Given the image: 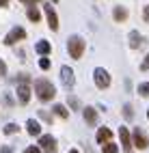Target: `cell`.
I'll return each mask as SVG.
<instances>
[{"label":"cell","mask_w":149,"mask_h":153,"mask_svg":"<svg viewBox=\"0 0 149 153\" xmlns=\"http://www.w3.org/2000/svg\"><path fill=\"white\" fill-rule=\"evenodd\" d=\"M132 140H134V147H138V149H147L149 147V138L143 134L141 129H134V134H132Z\"/></svg>","instance_id":"obj_6"},{"label":"cell","mask_w":149,"mask_h":153,"mask_svg":"<svg viewBox=\"0 0 149 153\" xmlns=\"http://www.w3.org/2000/svg\"><path fill=\"white\" fill-rule=\"evenodd\" d=\"M61 80H63L65 86H74V82H76V80H74V71L69 67H63L61 69Z\"/></svg>","instance_id":"obj_10"},{"label":"cell","mask_w":149,"mask_h":153,"mask_svg":"<svg viewBox=\"0 0 149 153\" xmlns=\"http://www.w3.org/2000/svg\"><path fill=\"white\" fill-rule=\"evenodd\" d=\"M28 19H31V22H39V11H37L33 4L28 7Z\"/></svg>","instance_id":"obj_17"},{"label":"cell","mask_w":149,"mask_h":153,"mask_svg":"<svg viewBox=\"0 0 149 153\" xmlns=\"http://www.w3.org/2000/svg\"><path fill=\"white\" fill-rule=\"evenodd\" d=\"M93 76H95V84H97V88H108V86H110V76H108L106 69L97 67Z\"/></svg>","instance_id":"obj_3"},{"label":"cell","mask_w":149,"mask_h":153,"mask_svg":"<svg viewBox=\"0 0 149 153\" xmlns=\"http://www.w3.org/2000/svg\"><path fill=\"white\" fill-rule=\"evenodd\" d=\"M17 99H19V104H22V106H26L28 99H31V86H28L26 82H22L17 86Z\"/></svg>","instance_id":"obj_8"},{"label":"cell","mask_w":149,"mask_h":153,"mask_svg":"<svg viewBox=\"0 0 149 153\" xmlns=\"http://www.w3.org/2000/svg\"><path fill=\"white\" fill-rule=\"evenodd\" d=\"M123 117H125V121H132L134 110H132V106H130V104H125V106H123Z\"/></svg>","instance_id":"obj_19"},{"label":"cell","mask_w":149,"mask_h":153,"mask_svg":"<svg viewBox=\"0 0 149 153\" xmlns=\"http://www.w3.org/2000/svg\"><path fill=\"white\" fill-rule=\"evenodd\" d=\"M84 121L89 125H97V112L93 108H84Z\"/></svg>","instance_id":"obj_14"},{"label":"cell","mask_w":149,"mask_h":153,"mask_svg":"<svg viewBox=\"0 0 149 153\" xmlns=\"http://www.w3.org/2000/svg\"><path fill=\"white\" fill-rule=\"evenodd\" d=\"M69 153H78V151H76V149H72V151H69Z\"/></svg>","instance_id":"obj_32"},{"label":"cell","mask_w":149,"mask_h":153,"mask_svg":"<svg viewBox=\"0 0 149 153\" xmlns=\"http://www.w3.org/2000/svg\"><path fill=\"white\" fill-rule=\"evenodd\" d=\"M84 48H86V43H84V39H80V37H72L67 41V50H69V56H72V58H82Z\"/></svg>","instance_id":"obj_2"},{"label":"cell","mask_w":149,"mask_h":153,"mask_svg":"<svg viewBox=\"0 0 149 153\" xmlns=\"http://www.w3.org/2000/svg\"><path fill=\"white\" fill-rule=\"evenodd\" d=\"M39 67H41V69H50V58H48V56H43L41 60H39Z\"/></svg>","instance_id":"obj_23"},{"label":"cell","mask_w":149,"mask_h":153,"mask_svg":"<svg viewBox=\"0 0 149 153\" xmlns=\"http://www.w3.org/2000/svg\"><path fill=\"white\" fill-rule=\"evenodd\" d=\"M35 91H37V97L41 99V101H52V99H54V95H56L54 84L50 82V80H45V78L35 80Z\"/></svg>","instance_id":"obj_1"},{"label":"cell","mask_w":149,"mask_h":153,"mask_svg":"<svg viewBox=\"0 0 149 153\" xmlns=\"http://www.w3.org/2000/svg\"><path fill=\"white\" fill-rule=\"evenodd\" d=\"M4 74H7V65L0 60V76H4Z\"/></svg>","instance_id":"obj_27"},{"label":"cell","mask_w":149,"mask_h":153,"mask_svg":"<svg viewBox=\"0 0 149 153\" xmlns=\"http://www.w3.org/2000/svg\"><path fill=\"white\" fill-rule=\"evenodd\" d=\"M9 4V0H0V7H7Z\"/></svg>","instance_id":"obj_30"},{"label":"cell","mask_w":149,"mask_h":153,"mask_svg":"<svg viewBox=\"0 0 149 153\" xmlns=\"http://www.w3.org/2000/svg\"><path fill=\"white\" fill-rule=\"evenodd\" d=\"M138 93H141L143 97H149V82H143V84H138Z\"/></svg>","instance_id":"obj_21"},{"label":"cell","mask_w":149,"mask_h":153,"mask_svg":"<svg viewBox=\"0 0 149 153\" xmlns=\"http://www.w3.org/2000/svg\"><path fill=\"white\" fill-rule=\"evenodd\" d=\"M112 15H115V22H125V19H127V11L123 7H115Z\"/></svg>","instance_id":"obj_16"},{"label":"cell","mask_w":149,"mask_h":153,"mask_svg":"<svg viewBox=\"0 0 149 153\" xmlns=\"http://www.w3.org/2000/svg\"><path fill=\"white\" fill-rule=\"evenodd\" d=\"M15 131H19V127H17L15 123H9V125H4V134H9V136H11V134H15Z\"/></svg>","instance_id":"obj_22"},{"label":"cell","mask_w":149,"mask_h":153,"mask_svg":"<svg viewBox=\"0 0 149 153\" xmlns=\"http://www.w3.org/2000/svg\"><path fill=\"white\" fill-rule=\"evenodd\" d=\"M24 153H41V149H39V147H26Z\"/></svg>","instance_id":"obj_25"},{"label":"cell","mask_w":149,"mask_h":153,"mask_svg":"<svg viewBox=\"0 0 149 153\" xmlns=\"http://www.w3.org/2000/svg\"><path fill=\"white\" fill-rule=\"evenodd\" d=\"M43 11H45V15H48V26L52 28V30H58V17H56V13H54L52 4H43Z\"/></svg>","instance_id":"obj_7"},{"label":"cell","mask_w":149,"mask_h":153,"mask_svg":"<svg viewBox=\"0 0 149 153\" xmlns=\"http://www.w3.org/2000/svg\"><path fill=\"white\" fill-rule=\"evenodd\" d=\"M24 37H26V30L17 26V28H13V30H11V33H9V35L4 37V43H7V45H13L15 41H22V39H24Z\"/></svg>","instance_id":"obj_5"},{"label":"cell","mask_w":149,"mask_h":153,"mask_svg":"<svg viewBox=\"0 0 149 153\" xmlns=\"http://www.w3.org/2000/svg\"><path fill=\"white\" fill-rule=\"evenodd\" d=\"M104 147V153H117L119 151V147L115 145V142H106V145H102Z\"/></svg>","instance_id":"obj_20"},{"label":"cell","mask_w":149,"mask_h":153,"mask_svg":"<svg viewBox=\"0 0 149 153\" xmlns=\"http://www.w3.org/2000/svg\"><path fill=\"white\" fill-rule=\"evenodd\" d=\"M147 69H149V54L145 56V60L141 63V71H147Z\"/></svg>","instance_id":"obj_24"},{"label":"cell","mask_w":149,"mask_h":153,"mask_svg":"<svg viewBox=\"0 0 149 153\" xmlns=\"http://www.w3.org/2000/svg\"><path fill=\"white\" fill-rule=\"evenodd\" d=\"M52 2H58V0H52Z\"/></svg>","instance_id":"obj_34"},{"label":"cell","mask_w":149,"mask_h":153,"mask_svg":"<svg viewBox=\"0 0 149 153\" xmlns=\"http://www.w3.org/2000/svg\"><path fill=\"white\" fill-rule=\"evenodd\" d=\"M39 147L43 149V153H56V140L50 134H43L39 138Z\"/></svg>","instance_id":"obj_4"},{"label":"cell","mask_w":149,"mask_h":153,"mask_svg":"<svg viewBox=\"0 0 149 153\" xmlns=\"http://www.w3.org/2000/svg\"><path fill=\"white\" fill-rule=\"evenodd\" d=\"M143 17H145V22H149V4L145 7V11H143Z\"/></svg>","instance_id":"obj_28"},{"label":"cell","mask_w":149,"mask_h":153,"mask_svg":"<svg viewBox=\"0 0 149 153\" xmlns=\"http://www.w3.org/2000/svg\"><path fill=\"white\" fill-rule=\"evenodd\" d=\"M35 50H37V54L45 56V54H50V52H52V45H50L48 41H39V43L35 45Z\"/></svg>","instance_id":"obj_15"},{"label":"cell","mask_w":149,"mask_h":153,"mask_svg":"<svg viewBox=\"0 0 149 153\" xmlns=\"http://www.w3.org/2000/svg\"><path fill=\"white\" fill-rule=\"evenodd\" d=\"M0 78H2V76H0Z\"/></svg>","instance_id":"obj_35"},{"label":"cell","mask_w":149,"mask_h":153,"mask_svg":"<svg viewBox=\"0 0 149 153\" xmlns=\"http://www.w3.org/2000/svg\"><path fill=\"white\" fill-rule=\"evenodd\" d=\"M110 138H112V131L108 129V127H99V129H97V142H99V145L110 142Z\"/></svg>","instance_id":"obj_11"},{"label":"cell","mask_w":149,"mask_h":153,"mask_svg":"<svg viewBox=\"0 0 149 153\" xmlns=\"http://www.w3.org/2000/svg\"><path fill=\"white\" fill-rule=\"evenodd\" d=\"M0 151H2V153H13V149H11V147H9V145H7V147H2V149H0Z\"/></svg>","instance_id":"obj_29"},{"label":"cell","mask_w":149,"mask_h":153,"mask_svg":"<svg viewBox=\"0 0 149 153\" xmlns=\"http://www.w3.org/2000/svg\"><path fill=\"white\" fill-rule=\"evenodd\" d=\"M22 2H35V0H22Z\"/></svg>","instance_id":"obj_31"},{"label":"cell","mask_w":149,"mask_h":153,"mask_svg":"<svg viewBox=\"0 0 149 153\" xmlns=\"http://www.w3.org/2000/svg\"><path fill=\"white\" fill-rule=\"evenodd\" d=\"M143 45H145L143 37L138 35L136 30H134V33H130V48H132V50H136V48H143Z\"/></svg>","instance_id":"obj_13"},{"label":"cell","mask_w":149,"mask_h":153,"mask_svg":"<svg viewBox=\"0 0 149 153\" xmlns=\"http://www.w3.org/2000/svg\"><path fill=\"white\" fill-rule=\"evenodd\" d=\"M119 138H121V147L125 153H132V138H130V131H127L125 127L119 129Z\"/></svg>","instance_id":"obj_9"},{"label":"cell","mask_w":149,"mask_h":153,"mask_svg":"<svg viewBox=\"0 0 149 153\" xmlns=\"http://www.w3.org/2000/svg\"><path fill=\"white\" fill-rule=\"evenodd\" d=\"M39 117H41L43 121H48V123H52V117H50L48 112H39Z\"/></svg>","instance_id":"obj_26"},{"label":"cell","mask_w":149,"mask_h":153,"mask_svg":"<svg viewBox=\"0 0 149 153\" xmlns=\"http://www.w3.org/2000/svg\"><path fill=\"white\" fill-rule=\"evenodd\" d=\"M147 119H149V110H147Z\"/></svg>","instance_id":"obj_33"},{"label":"cell","mask_w":149,"mask_h":153,"mask_svg":"<svg viewBox=\"0 0 149 153\" xmlns=\"http://www.w3.org/2000/svg\"><path fill=\"white\" fill-rule=\"evenodd\" d=\"M26 131H28L31 136H39V134H41V125H39L35 119H28V123H26Z\"/></svg>","instance_id":"obj_12"},{"label":"cell","mask_w":149,"mask_h":153,"mask_svg":"<svg viewBox=\"0 0 149 153\" xmlns=\"http://www.w3.org/2000/svg\"><path fill=\"white\" fill-rule=\"evenodd\" d=\"M54 112H56V114L61 117V119H67V117H69V112H67L65 106H61V104H56V106H54Z\"/></svg>","instance_id":"obj_18"}]
</instances>
